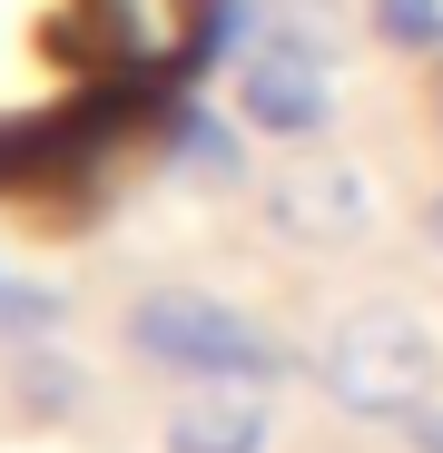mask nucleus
<instances>
[{
  "label": "nucleus",
  "mask_w": 443,
  "mask_h": 453,
  "mask_svg": "<svg viewBox=\"0 0 443 453\" xmlns=\"http://www.w3.org/2000/svg\"><path fill=\"white\" fill-rule=\"evenodd\" d=\"M316 385L325 404L364 414V424H404L443 395V345L424 335V316H404L394 296H375V306H345L316 345Z\"/></svg>",
  "instance_id": "f257e3e1"
},
{
  "label": "nucleus",
  "mask_w": 443,
  "mask_h": 453,
  "mask_svg": "<svg viewBox=\"0 0 443 453\" xmlns=\"http://www.w3.org/2000/svg\"><path fill=\"white\" fill-rule=\"evenodd\" d=\"M128 345L148 355V365H168V374H187V385H207V374H266L286 365V345L266 335V326H247L227 296H187V286H158V296H138L128 306Z\"/></svg>",
  "instance_id": "f03ea898"
},
{
  "label": "nucleus",
  "mask_w": 443,
  "mask_h": 453,
  "mask_svg": "<svg viewBox=\"0 0 443 453\" xmlns=\"http://www.w3.org/2000/svg\"><path fill=\"white\" fill-rule=\"evenodd\" d=\"M266 226L295 247H364L375 226V188H364L345 158H286L266 178Z\"/></svg>",
  "instance_id": "7ed1b4c3"
},
{
  "label": "nucleus",
  "mask_w": 443,
  "mask_h": 453,
  "mask_svg": "<svg viewBox=\"0 0 443 453\" xmlns=\"http://www.w3.org/2000/svg\"><path fill=\"white\" fill-rule=\"evenodd\" d=\"M237 119L266 128V138H316V128L335 119L325 59L286 50V40H247V59H237Z\"/></svg>",
  "instance_id": "20e7f679"
},
{
  "label": "nucleus",
  "mask_w": 443,
  "mask_h": 453,
  "mask_svg": "<svg viewBox=\"0 0 443 453\" xmlns=\"http://www.w3.org/2000/svg\"><path fill=\"white\" fill-rule=\"evenodd\" d=\"M99 50L128 69V80H158V69H187L207 40V0H89Z\"/></svg>",
  "instance_id": "39448f33"
},
{
  "label": "nucleus",
  "mask_w": 443,
  "mask_h": 453,
  "mask_svg": "<svg viewBox=\"0 0 443 453\" xmlns=\"http://www.w3.org/2000/svg\"><path fill=\"white\" fill-rule=\"evenodd\" d=\"M266 434H276V404L256 374H207L168 414V453H266Z\"/></svg>",
  "instance_id": "423d86ee"
},
{
  "label": "nucleus",
  "mask_w": 443,
  "mask_h": 453,
  "mask_svg": "<svg viewBox=\"0 0 443 453\" xmlns=\"http://www.w3.org/2000/svg\"><path fill=\"white\" fill-rule=\"evenodd\" d=\"M247 20H256V40H286L306 59H345V40H355L345 0H247Z\"/></svg>",
  "instance_id": "0eeeda50"
},
{
  "label": "nucleus",
  "mask_w": 443,
  "mask_h": 453,
  "mask_svg": "<svg viewBox=\"0 0 443 453\" xmlns=\"http://www.w3.org/2000/svg\"><path fill=\"white\" fill-rule=\"evenodd\" d=\"M178 168H187L197 188H237V178H247V158H237V128L217 119V109H187V119H178Z\"/></svg>",
  "instance_id": "6e6552de"
},
{
  "label": "nucleus",
  "mask_w": 443,
  "mask_h": 453,
  "mask_svg": "<svg viewBox=\"0 0 443 453\" xmlns=\"http://www.w3.org/2000/svg\"><path fill=\"white\" fill-rule=\"evenodd\" d=\"M20 414H40V424L80 414V365L69 355H20Z\"/></svg>",
  "instance_id": "1a4fd4ad"
},
{
  "label": "nucleus",
  "mask_w": 443,
  "mask_h": 453,
  "mask_svg": "<svg viewBox=\"0 0 443 453\" xmlns=\"http://www.w3.org/2000/svg\"><path fill=\"white\" fill-rule=\"evenodd\" d=\"M375 30L394 50H443V0H375Z\"/></svg>",
  "instance_id": "9d476101"
},
{
  "label": "nucleus",
  "mask_w": 443,
  "mask_h": 453,
  "mask_svg": "<svg viewBox=\"0 0 443 453\" xmlns=\"http://www.w3.org/2000/svg\"><path fill=\"white\" fill-rule=\"evenodd\" d=\"M59 326V296L50 286H11L0 276V335H50Z\"/></svg>",
  "instance_id": "9b49d317"
},
{
  "label": "nucleus",
  "mask_w": 443,
  "mask_h": 453,
  "mask_svg": "<svg viewBox=\"0 0 443 453\" xmlns=\"http://www.w3.org/2000/svg\"><path fill=\"white\" fill-rule=\"evenodd\" d=\"M404 434H414V443H424V453H443V395H433V404H424V414H404Z\"/></svg>",
  "instance_id": "f8f14e48"
},
{
  "label": "nucleus",
  "mask_w": 443,
  "mask_h": 453,
  "mask_svg": "<svg viewBox=\"0 0 443 453\" xmlns=\"http://www.w3.org/2000/svg\"><path fill=\"white\" fill-rule=\"evenodd\" d=\"M424 217H433V247H443V197H433V207H424Z\"/></svg>",
  "instance_id": "ddd939ff"
},
{
  "label": "nucleus",
  "mask_w": 443,
  "mask_h": 453,
  "mask_svg": "<svg viewBox=\"0 0 443 453\" xmlns=\"http://www.w3.org/2000/svg\"><path fill=\"white\" fill-rule=\"evenodd\" d=\"M433 119H443V89H433Z\"/></svg>",
  "instance_id": "4468645a"
}]
</instances>
